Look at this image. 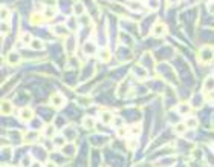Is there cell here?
<instances>
[{"mask_svg": "<svg viewBox=\"0 0 214 167\" xmlns=\"http://www.w3.org/2000/svg\"><path fill=\"white\" fill-rule=\"evenodd\" d=\"M34 161H32V158L31 156H26V158H23L21 160V167H31V164H32Z\"/></svg>", "mask_w": 214, "mask_h": 167, "instance_id": "obj_39", "label": "cell"}, {"mask_svg": "<svg viewBox=\"0 0 214 167\" xmlns=\"http://www.w3.org/2000/svg\"><path fill=\"white\" fill-rule=\"evenodd\" d=\"M168 2V5H176V3H179V0H167Z\"/></svg>", "mask_w": 214, "mask_h": 167, "instance_id": "obj_44", "label": "cell"}, {"mask_svg": "<svg viewBox=\"0 0 214 167\" xmlns=\"http://www.w3.org/2000/svg\"><path fill=\"white\" fill-rule=\"evenodd\" d=\"M61 153L66 156H72L75 153V146L73 144H66L64 147H61Z\"/></svg>", "mask_w": 214, "mask_h": 167, "instance_id": "obj_26", "label": "cell"}, {"mask_svg": "<svg viewBox=\"0 0 214 167\" xmlns=\"http://www.w3.org/2000/svg\"><path fill=\"white\" fill-rule=\"evenodd\" d=\"M128 133H130V127H127V126H121V127L116 129V135H118L119 138H125V136H128Z\"/></svg>", "mask_w": 214, "mask_h": 167, "instance_id": "obj_28", "label": "cell"}, {"mask_svg": "<svg viewBox=\"0 0 214 167\" xmlns=\"http://www.w3.org/2000/svg\"><path fill=\"white\" fill-rule=\"evenodd\" d=\"M66 26H67L71 31H77V29H78V21H77V19H73V17H69Z\"/></svg>", "mask_w": 214, "mask_h": 167, "instance_id": "obj_32", "label": "cell"}, {"mask_svg": "<svg viewBox=\"0 0 214 167\" xmlns=\"http://www.w3.org/2000/svg\"><path fill=\"white\" fill-rule=\"evenodd\" d=\"M52 143H54V147L61 149L67 144V138H66L64 135H55L52 138Z\"/></svg>", "mask_w": 214, "mask_h": 167, "instance_id": "obj_12", "label": "cell"}, {"mask_svg": "<svg viewBox=\"0 0 214 167\" xmlns=\"http://www.w3.org/2000/svg\"><path fill=\"white\" fill-rule=\"evenodd\" d=\"M174 164H176V158H165V160L159 161L158 167H171Z\"/></svg>", "mask_w": 214, "mask_h": 167, "instance_id": "obj_27", "label": "cell"}, {"mask_svg": "<svg viewBox=\"0 0 214 167\" xmlns=\"http://www.w3.org/2000/svg\"><path fill=\"white\" fill-rule=\"evenodd\" d=\"M9 31H11V28H9L8 21H3V23H2V36L5 37V36H6V34H8Z\"/></svg>", "mask_w": 214, "mask_h": 167, "instance_id": "obj_38", "label": "cell"}, {"mask_svg": "<svg viewBox=\"0 0 214 167\" xmlns=\"http://www.w3.org/2000/svg\"><path fill=\"white\" fill-rule=\"evenodd\" d=\"M29 48H31L32 51H43V49H44V41H43L41 38H32Z\"/></svg>", "mask_w": 214, "mask_h": 167, "instance_id": "obj_16", "label": "cell"}, {"mask_svg": "<svg viewBox=\"0 0 214 167\" xmlns=\"http://www.w3.org/2000/svg\"><path fill=\"white\" fill-rule=\"evenodd\" d=\"M77 104L81 106V107H89L92 104V98L90 97H78L77 98Z\"/></svg>", "mask_w": 214, "mask_h": 167, "instance_id": "obj_20", "label": "cell"}, {"mask_svg": "<svg viewBox=\"0 0 214 167\" xmlns=\"http://www.w3.org/2000/svg\"><path fill=\"white\" fill-rule=\"evenodd\" d=\"M202 104H203L202 95H200V93H197V95H194V97H193V101H191V106H193V107H197V109H199V107H200Z\"/></svg>", "mask_w": 214, "mask_h": 167, "instance_id": "obj_29", "label": "cell"}, {"mask_svg": "<svg viewBox=\"0 0 214 167\" xmlns=\"http://www.w3.org/2000/svg\"><path fill=\"white\" fill-rule=\"evenodd\" d=\"M167 34V26L164 25V23H155L153 25V28H151V36L153 37H156V38H159V37H164Z\"/></svg>", "mask_w": 214, "mask_h": 167, "instance_id": "obj_3", "label": "cell"}, {"mask_svg": "<svg viewBox=\"0 0 214 167\" xmlns=\"http://www.w3.org/2000/svg\"><path fill=\"white\" fill-rule=\"evenodd\" d=\"M113 118H115V115H113L110 111H101L100 112V121H101L103 124H110V123L113 121Z\"/></svg>", "mask_w": 214, "mask_h": 167, "instance_id": "obj_10", "label": "cell"}, {"mask_svg": "<svg viewBox=\"0 0 214 167\" xmlns=\"http://www.w3.org/2000/svg\"><path fill=\"white\" fill-rule=\"evenodd\" d=\"M75 46H77L75 37H66V40H64V49H66L67 54H73L75 52Z\"/></svg>", "mask_w": 214, "mask_h": 167, "instance_id": "obj_8", "label": "cell"}, {"mask_svg": "<svg viewBox=\"0 0 214 167\" xmlns=\"http://www.w3.org/2000/svg\"><path fill=\"white\" fill-rule=\"evenodd\" d=\"M100 49H98V46L95 45V41H92V40H87L86 43H84V46H83V52L86 54V55H93V54H96Z\"/></svg>", "mask_w": 214, "mask_h": 167, "instance_id": "obj_5", "label": "cell"}, {"mask_svg": "<svg viewBox=\"0 0 214 167\" xmlns=\"http://www.w3.org/2000/svg\"><path fill=\"white\" fill-rule=\"evenodd\" d=\"M12 111H14V104H12L11 101L3 100V101L0 103V112H2L3 115H9V113H12Z\"/></svg>", "mask_w": 214, "mask_h": 167, "instance_id": "obj_9", "label": "cell"}, {"mask_svg": "<svg viewBox=\"0 0 214 167\" xmlns=\"http://www.w3.org/2000/svg\"><path fill=\"white\" fill-rule=\"evenodd\" d=\"M84 12H86L84 3H83V2H75V3H73V16L81 17V16H84Z\"/></svg>", "mask_w": 214, "mask_h": 167, "instance_id": "obj_14", "label": "cell"}, {"mask_svg": "<svg viewBox=\"0 0 214 167\" xmlns=\"http://www.w3.org/2000/svg\"><path fill=\"white\" fill-rule=\"evenodd\" d=\"M203 91H205V92H213L214 91V75L207 77V78L203 80Z\"/></svg>", "mask_w": 214, "mask_h": 167, "instance_id": "obj_17", "label": "cell"}, {"mask_svg": "<svg viewBox=\"0 0 214 167\" xmlns=\"http://www.w3.org/2000/svg\"><path fill=\"white\" fill-rule=\"evenodd\" d=\"M138 2H142V0H138Z\"/></svg>", "mask_w": 214, "mask_h": 167, "instance_id": "obj_46", "label": "cell"}, {"mask_svg": "<svg viewBox=\"0 0 214 167\" xmlns=\"http://www.w3.org/2000/svg\"><path fill=\"white\" fill-rule=\"evenodd\" d=\"M38 136H40V133H38L37 130H31V132H28L26 135H23V141H25L26 144H31V143L38 141Z\"/></svg>", "mask_w": 214, "mask_h": 167, "instance_id": "obj_11", "label": "cell"}, {"mask_svg": "<svg viewBox=\"0 0 214 167\" xmlns=\"http://www.w3.org/2000/svg\"><path fill=\"white\" fill-rule=\"evenodd\" d=\"M34 111L32 109H29V107H21L20 112H18V118H20V121H31L32 118H34Z\"/></svg>", "mask_w": 214, "mask_h": 167, "instance_id": "obj_4", "label": "cell"}, {"mask_svg": "<svg viewBox=\"0 0 214 167\" xmlns=\"http://www.w3.org/2000/svg\"><path fill=\"white\" fill-rule=\"evenodd\" d=\"M110 57H112V54H110V51L107 48H103V49L98 51V60L103 61V63H107L110 60Z\"/></svg>", "mask_w": 214, "mask_h": 167, "instance_id": "obj_19", "label": "cell"}, {"mask_svg": "<svg viewBox=\"0 0 214 167\" xmlns=\"http://www.w3.org/2000/svg\"><path fill=\"white\" fill-rule=\"evenodd\" d=\"M127 149L128 150H136L138 149V140H135V136L127 141Z\"/></svg>", "mask_w": 214, "mask_h": 167, "instance_id": "obj_34", "label": "cell"}, {"mask_svg": "<svg viewBox=\"0 0 214 167\" xmlns=\"http://www.w3.org/2000/svg\"><path fill=\"white\" fill-rule=\"evenodd\" d=\"M133 74H136V77H138L139 80H144V78H147L148 71H147V68H144L142 64H138V66L133 68Z\"/></svg>", "mask_w": 214, "mask_h": 167, "instance_id": "obj_15", "label": "cell"}, {"mask_svg": "<svg viewBox=\"0 0 214 167\" xmlns=\"http://www.w3.org/2000/svg\"><path fill=\"white\" fill-rule=\"evenodd\" d=\"M147 8L150 11H158L159 9V0H147Z\"/></svg>", "mask_w": 214, "mask_h": 167, "instance_id": "obj_31", "label": "cell"}, {"mask_svg": "<svg viewBox=\"0 0 214 167\" xmlns=\"http://www.w3.org/2000/svg\"><path fill=\"white\" fill-rule=\"evenodd\" d=\"M0 17H2V21H8V20L11 19V12H9V9L8 8H2V12H0Z\"/></svg>", "mask_w": 214, "mask_h": 167, "instance_id": "obj_33", "label": "cell"}, {"mask_svg": "<svg viewBox=\"0 0 214 167\" xmlns=\"http://www.w3.org/2000/svg\"><path fill=\"white\" fill-rule=\"evenodd\" d=\"M119 40H121L124 45H132V43H133V41L130 40V36H127V34H124V32L119 34Z\"/></svg>", "mask_w": 214, "mask_h": 167, "instance_id": "obj_36", "label": "cell"}, {"mask_svg": "<svg viewBox=\"0 0 214 167\" xmlns=\"http://www.w3.org/2000/svg\"><path fill=\"white\" fill-rule=\"evenodd\" d=\"M55 14H57L55 8H46V9H44V12H43V16H44V19H46V20L54 19V17H55Z\"/></svg>", "mask_w": 214, "mask_h": 167, "instance_id": "obj_30", "label": "cell"}, {"mask_svg": "<svg viewBox=\"0 0 214 167\" xmlns=\"http://www.w3.org/2000/svg\"><path fill=\"white\" fill-rule=\"evenodd\" d=\"M213 75H214V74H213Z\"/></svg>", "mask_w": 214, "mask_h": 167, "instance_id": "obj_47", "label": "cell"}, {"mask_svg": "<svg viewBox=\"0 0 214 167\" xmlns=\"http://www.w3.org/2000/svg\"><path fill=\"white\" fill-rule=\"evenodd\" d=\"M173 129H174V132H176L178 135H184V133L188 130V127H187V124H185V123H176Z\"/></svg>", "mask_w": 214, "mask_h": 167, "instance_id": "obj_25", "label": "cell"}, {"mask_svg": "<svg viewBox=\"0 0 214 167\" xmlns=\"http://www.w3.org/2000/svg\"><path fill=\"white\" fill-rule=\"evenodd\" d=\"M185 124H187V127H188V129H196L197 126H199V120H197V118H194V117H187Z\"/></svg>", "mask_w": 214, "mask_h": 167, "instance_id": "obj_21", "label": "cell"}, {"mask_svg": "<svg viewBox=\"0 0 214 167\" xmlns=\"http://www.w3.org/2000/svg\"><path fill=\"white\" fill-rule=\"evenodd\" d=\"M193 109V106H191V103H179L178 107H176V111H178L179 115H184V117H188L190 115V112Z\"/></svg>", "mask_w": 214, "mask_h": 167, "instance_id": "obj_7", "label": "cell"}, {"mask_svg": "<svg viewBox=\"0 0 214 167\" xmlns=\"http://www.w3.org/2000/svg\"><path fill=\"white\" fill-rule=\"evenodd\" d=\"M31 41H32V36H31L29 32L23 34V37H21V43H25V45H31Z\"/></svg>", "mask_w": 214, "mask_h": 167, "instance_id": "obj_37", "label": "cell"}, {"mask_svg": "<svg viewBox=\"0 0 214 167\" xmlns=\"http://www.w3.org/2000/svg\"><path fill=\"white\" fill-rule=\"evenodd\" d=\"M112 124L118 129V127H121V126H124V120L121 118V117H115L113 118V121H112Z\"/></svg>", "mask_w": 214, "mask_h": 167, "instance_id": "obj_35", "label": "cell"}, {"mask_svg": "<svg viewBox=\"0 0 214 167\" xmlns=\"http://www.w3.org/2000/svg\"><path fill=\"white\" fill-rule=\"evenodd\" d=\"M44 20L46 19H44L43 14H38V12H37V14H32V17H31V23H32V25H37V26H40Z\"/></svg>", "mask_w": 214, "mask_h": 167, "instance_id": "obj_23", "label": "cell"}, {"mask_svg": "<svg viewBox=\"0 0 214 167\" xmlns=\"http://www.w3.org/2000/svg\"><path fill=\"white\" fill-rule=\"evenodd\" d=\"M207 9H208V14H214V0L213 2H208Z\"/></svg>", "mask_w": 214, "mask_h": 167, "instance_id": "obj_40", "label": "cell"}, {"mask_svg": "<svg viewBox=\"0 0 214 167\" xmlns=\"http://www.w3.org/2000/svg\"><path fill=\"white\" fill-rule=\"evenodd\" d=\"M141 132H142L141 124H133V126H130V136H135V138H138V136L141 135Z\"/></svg>", "mask_w": 214, "mask_h": 167, "instance_id": "obj_24", "label": "cell"}, {"mask_svg": "<svg viewBox=\"0 0 214 167\" xmlns=\"http://www.w3.org/2000/svg\"><path fill=\"white\" fill-rule=\"evenodd\" d=\"M52 32L55 36H58V37H69V34H71V29L67 28V26H61V25H57V26H54L52 28Z\"/></svg>", "mask_w": 214, "mask_h": 167, "instance_id": "obj_6", "label": "cell"}, {"mask_svg": "<svg viewBox=\"0 0 214 167\" xmlns=\"http://www.w3.org/2000/svg\"><path fill=\"white\" fill-rule=\"evenodd\" d=\"M31 167H44V166H43V164H41L40 161H34V163L31 164Z\"/></svg>", "mask_w": 214, "mask_h": 167, "instance_id": "obj_43", "label": "cell"}, {"mask_svg": "<svg viewBox=\"0 0 214 167\" xmlns=\"http://www.w3.org/2000/svg\"><path fill=\"white\" fill-rule=\"evenodd\" d=\"M6 61L9 63V64H18L20 61H21V55L18 54L17 51H11L9 54H8V57H6Z\"/></svg>", "mask_w": 214, "mask_h": 167, "instance_id": "obj_13", "label": "cell"}, {"mask_svg": "<svg viewBox=\"0 0 214 167\" xmlns=\"http://www.w3.org/2000/svg\"><path fill=\"white\" fill-rule=\"evenodd\" d=\"M197 60H199L200 64H211L214 61V48L213 46L200 48V51L197 54Z\"/></svg>", "mask_w": 214, "mask_h": 167, "instance_id": "obj_1", "label": "cell"}, {"mask_svg": "<svg viewBox=\"0 0 214 167\" xmlns=\"http://www.w3.org/2000/svg\"><path fill=\"white\" fill-rule=\"evenodd\" d=\"M211 101V103H214V91L213 92H208V95H207V101Z\"/></svg>", "mask_w": 214, "mask_h": 167, "instance_id": "obj_41", "label": "cell"}, {"mask_svg": "<svg viewBox=\"0 0 214 167\" xmlns=\"http://www.w3.org/2000/svg\"><path fill=\"white\" fill-rule=\"evenodd\" d=\"M213 153H214V146H213Z\"/></svg>", "mask_w": 214, "mask_h": 167, "instance_id": "obj_45", "label": "cell"}, {"mask_svg": "<svg viewBox=\"0 0 214 167\" xmlns=\"http://www.w3.org/2000/svg\"><path fill=\"white\" fill-rule=\"evenodd\" d=\"M83 127H84V129H93V127H95V118L84 117V118H83Z\"/></svg>", "mask_w": 214, "mask_h": 167, "instance_id": "obj_22", "label": "cell"}, {"mask_svg": "<svg viewBox=\"0 0 214 167\" xmlns=\"http://www.w3.org/2000/svg\"><path fill=\"white\" fill-rule=\"evenodd\" d=\"M44 167H58V164H57L55 161H48V163L44 164Z\"/></svg>", "mask_w": 214, "mask_h": 167, "instance_id": "obj_42", "label": "cell"}, {"mask_svg": "<svg viewBox=\"0 0 214 167\" xmlns=\"http://www.w3.org/2000/svg\"><path fill=\"white\" fill-rule=\"evenodd\" d=\"M49 103H51V106L55 107V109H61V107H64V104H66V98H64V95H61L60 92H55L52 97H51Z\"/></svg>", "mask_w": 214, "mask_h": 167, "instance_id": "obj_2", "label": "cell"}, {"mask_svg": "<svg viewBox=\"0 0 214 167\" xmlns=\"http://www.w3.org/2000/svg\"><path fill=\"white\" fill-rule=\"evenodd\" d=\"M57 126L55 124H48V126H44V129H43V132H44V136L46 138H54L55 135H57Z\"/></svg>", "mask_w": 214, "mask_h": 167, "instance_id": "obj_18", "label": "cell"}]
</instances>
